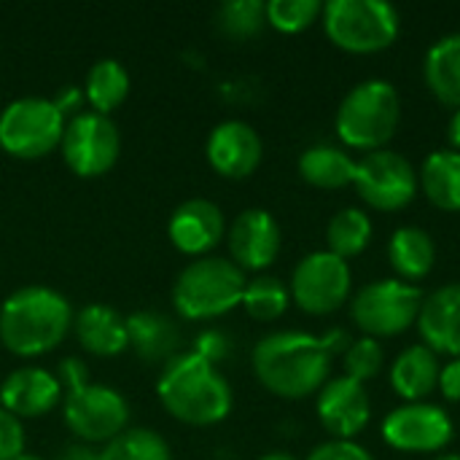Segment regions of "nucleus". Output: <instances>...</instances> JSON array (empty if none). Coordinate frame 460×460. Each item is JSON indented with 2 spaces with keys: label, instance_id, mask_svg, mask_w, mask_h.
Listing matches in <instances>:
<instances>
[{
  "label": "nucleus",
  "instance_id": "1",
  "mask_svg": "<svg viewBox=\"0 0 460 460\" xmlns=\"http://www.w3.org/2000/svg\"><path fill=\"white\" fill-rule=\"evenodd\" d=\"M350 345L345 332L313 337L305 332H275L253 348V372L259 383L283 399H305L329 383L332 358Z\"/></svg>",
  "mask_w": 460,
  "mask_h": 460
},
{
  "label": "nucleus",
  "instance_id": "2",
  "mask_svg": "<svg viewBox=\"0 0 460 460\" xmlns=\"http://www.w3.org/2000/svg\"><path fill=\"white\" fill-rule=\"evenodd\" d=\"M156 394L162 407L189 426H213L232 412V388L226 377L197 353H178L167 361Z\"/></svg>",
  "mask_w": 460,
  "mask_h": 460
},
{
  "label": "nucleus",
  "instance_id": "3",
  "mask_svg": "<svg viewBox=\"0 0 460 460\" xmlns=\"http://www.w3.org/2000/svg\"><path fill=\"white\" fill-rule=\"evenodd\" d=\"M73 326L67 299L46 286H24L0 307V342L13 356H43L54 350Z\"/></svg>",
  "mask_w": 460,
  "mask_h": 460
},
{
  "label": "nucleus",
  "instance_id": "4",
  "mask_svg": "<svg viewBox=\"0 0 460 460\" xmlns=\"http://www.w3.org/2000/svg\"><path fill=\"white\" fill-rule=\"evenodd\" d=\"M402 121V100L391 81L369 78L353 86L337 111V135L348 148L383 151Z\"/></svg>",
  "mask_w": 460,
  "mask_h": 460
},
{
  "label": "nucleus",
  "instance_id": "5",
  "mask_svg": "<svg viewBox=\"0 0 460 460\" xmlns=\"http://www.w3.org/2000/svg\"><path fill=\"white\" fill-rule=\"evenodd\" d=\"M245 272L221 256H202L183 267L172 286V305L186 321H210L243 305Z\"/></svg>",
  "mask_w": 460,
  "mask_h": 460
},
{
  "label": "nucleus",
  "instance_id": "6",
  "mask_svg": "<svg viewBox=\"0 0 460 460\" xmlns=\"http://www.w3.org/2000/svg\"><path fill=\"white\" fill-rule=\"evenodd\" d=\"M329 40L350 54H375L399 38V11L385 0H329L323 5Z\"/></svg>",
  "mask_w": 460,
  "mask_h": 460
},
{
  "label": "nucleus",
  "instance_id": "7",
  "mask_svg": "<svg viewBox=\"0 0 460 460\" xmlns=\"http://www.w3.org/2000/svg\"><path fill=\"white\" fill-rule=\"evenodd\" d=\"M65 135V116L46 97H22L0 113V148L16 159L51 154Z\"/></svg>",
  "mask_w": 460,
  "mask_h": 460
},
{
  "label": "nucleus",
  "instance_id": "8",
  "mask_svg": "<svg viewBox=\"0 0 460 460\" xmlns=\"http://www.w3.org/2000/svg\"><path fill=\"white\" fill-rule=\"evenodd\" d=\"M423 291L404 280H377L364 286L350 302L356 326L372 337H396L418 323L423 307Z\"/></svg>",
  "mask_w": 460,
  "mask_h": 460
},
{
  "label": "nucleus",
  "instance_id": "9",
  "mask_svg": "<svg viewBox=\"0 0 460 460\" xmlns=\"http://www.w3.org/2000/svg\"><path fill=\"white\" fill-rule=\"evenodd\" d=\"M65 423L84 445H108L127 431L129 407L119 391L86 383L65 394Z\"/></svg>",
  "mask_w": 460,
  "mask_h": 460
},
{
  "label": "nucleus",
  "instance_id": "10",
  "mask_svg": "<svg viewBox=\"0 0 460 460\" xmlns=\"http://www.w3.org/2000/svg\"><path fill=\"white\" fill-rule=\"evenodd\" d=\"M59 148H62L65 164L75 175L97 178L116 164L121 137H119L116 124L108 116L94 113V111H84V113H75L65 124V135H62Z\"/></svg>",
  "mask_w": 460,
  "mask_h": 460
},
{
  "label": "nucleus",
  "instance_id": "11",
  "mask_svg": "<svg viewBox=\"0 0 460 460\" xmlns=\"http://www.w3.org/2000/svg\"><path fill=\"white\" fill-rule=\"evenodd\" d=\"M361 199L383 213L407 208L418 194V170L396 151H372L356 162L353 178Z\"/></svg>",
  "mask_w": 460,
  "mask_h": 460
},
{
  "label": "nucleus",
  "instance_id": "12",
  "mask_svg": "<svg viewBox=\"0 0 460 460\" xmlns=\"http://www.w3.org/2000/svg\"><path fill=\"white\" fill-rule=\"evenodd\" d=\"M350 286L353 278L348 261L329 251H315L296 264L291 278V296L305 313L329 315L348 302Z\"/></svg>",
  "mask_w": 460,
  "mask_h": 460
},
{
  "label": "nucleus",
  "instance_id": "13",
  "mask_svg": "<svg viewBox=\"0 0 460 460\" xmlns=\"http://www.w3.org/2000/svg\"><path fill=\"white\" fill-rule=\"evenodd\" d=\"M383 439L399 453H439L453 439V420L437 404H404L385 415Z\"/></svg>",
  "mask_w": 460,
  "mask_h": 460
},
{
  "label": "nucleus",
  "instance_id": "14",
  "mask_svg": "<svg viewBox=\"0 0 460 460\" xmlns=\"http://www.w3.org/2000/svg\"><path fill=\"white\" fill-rule=\"evenodd\" d=\"M318 420L334 439L358 437L372 420V404L364 383L350 377H334L318 391Z\"/></svg>",
  "mask_w": 460,
  "mask_h": 460
},
{
  "label": "nucleus",
  "instance_id": "15",
  "mask_svg": "<svg viewBox=\"0 0 460 460\" xmlns=\"http://www.w3.org/2000/svg\"><path fill=\"white\" fill-rule=\"evenodd\" d=\"M229 253L232 261L245 270H267L280 253V226L278 221L259 208L243 210L229 229Z\"/></svg>",
  "mask_w": 460,
  "mask_h": 460
},
{
  "label": "nucleus",
  "instance_id": "16",
  "mask_svg": "<svg viewBox=\"0 0 460 460\" xmlns=\"http://www.w3.org/2000/svg\"><path fill=\"white\" fill-rule=\"evenodd\" d=\"M210 167L224 178H248L261 162V137L245 121H221L205 146Z\"/></svg>",
  "mask_w": 460,
  "mask_h": 460
},
{
  "label": "nucleus",
  "instance_id": "17",
  "mask_svg": "<svg viewBox=\"0 0 460 460\" xmlns=\"http://www.w3.org/2000/svg\"><path fill=\"white\" fill-rule=\"evenodd\" d=\"M172 245L186 256H208L224 237V213L210 199H186L167 224Z\"/></svg>",
  "mask_w": 460,
  "mask_h": 460
},
{
  "label": "nucleus",
  "instance_id": "18",
  "mask_svg": "<svg viewBox=\"0 0 460 460\" xmlns=\"http://www.w3.org/2000/svg\"><path fill=\"white\" fill-rule=\"evenodd\" d=\"M62 402L57 375L40 367H22L11 372L0 388V407L13 418H40Z\"/></svg>",
  "mask_w": 460,
  "mask_h": 460
},
{
  "label": "nucleus",
  "instance_id": "19",
  "mask_svg": "<svg viewBox=\"0 0 460 460\" xmlns=\"http://www.w3.org/2000/svg\"><path fill=\"white\" fill-rule=\"evenodd\" d=\"M418 329L426 348L460 358V283L442 286L423 299Z\"/></svg>",
  "mask_w": 460,
  "mask_h": 460
},
{
  "label": "nucleus",
  "instance_id": "20",
  "mask_svg": "<svg viewBox=\"0 0 460 460\" xmlns=\"http://www.w3.org/2000/svg\"><path fill=\"white\" fill-rule=\"evenodd\" d=\"M129 345L146 364H167L178 356L181 332L170 315L156 310H140L127 318Z\"/></svg>",
  "mask_w": 460,
  "mask_h": 460
},
{
  "label": "nucleus",
  "instance_id": "21",
  "mask_svg": "<svg viewBox=\"0 0 460 460\" xmlns=\"http://www.w3.org/2000/svg\"><path fill=\"white\" fill-rule=\"evenodd\" d=\"M75 337L81 348L92 356H119L129 348L127 334V318H121L116 310L105 305H89L75 318Z\"/></svg>",
  "mask_w": 460,
  "mask_h": 460
},
{
  "label": "nucleus",
  "instance_id": "22",
  "mask_svg": "<svg viewBox=\"0 0 460 460\" xmlns=\"http://www.w3.org/2000/svg\"><path fill=\"white\" fill-rule=\"evenodd\" d=\"M439 358L431 348L426 345H412L399 353V358L391 367V385L396 396H402L407 404L423 402L429 394L437 391L439 385Z\"/></svg>",
  "mask_w": 460,
  "mask_h": 460
},
{
  "label": "nucleus",
  "instance_id": "23",
  "mask_svg": "<svg viewBox=\"0 0 460 460\" xmlns=\"http://www.w3.org/2000/svg\"><path fill=\"white\" fill-rule=\"evenodd\" d=\"M388 259L391 267L396 270V275L404 283L423 280L437 261V245L431 240V234L420 226H402L394 232L391 243H388Z\"/></svg>",
  "mask_w": 460,
  "mask_h": 460
},
{
  "label": "nucleus",
  "instance_id": "24",
  "mask_svg": "<svg viewBox=\"0 0 460 460\" xmlns=\"http://www.w3.org/2000/svg\"><path fill=\"white\" fill-rule=\"evenodd\" d=\"M420 189L429 197L431 205L447 213H460V154L447 151H434L426 156L420 167Z\"/></svg>",
  "mask_w": 460,
  "mask_h": 460
},
{
  "label": "nucleus",
  "instance_id": "25",
  "mask_svg": "<svg viewBox=\"0 0 460 460\" xmlns=\"http://www.w3.org/2000/svg\"><path fill=\"white\" fill-rule=\"evenodd\" d=\"M426 84L437 100L460 108V32L439 38L426 54Z\"/></svg>",
  "mask_w": 460,
  "mask_h": 460
},
{
  "label": "nucleus",
  "instance_id": "26",
  "mask_svg": "<svg viewBox=\"0 0 460 460\" xmlns=\"http://www.w3.org/2000/svg\"><path fill=\"white\" fill-rule=\"evenodd\" d=\"M299 175L315 189H345L356 178V162L348 151L318 143L299 156Z\"/></svg>",
  "mask_w": 460,
  "mask_h": 460
},
{
  "label": "nucleus",
  "instance_id": "27",
  "mask_svg": "<svg viewBox=\"0 0 460 460\" xmlns=\"http://www.w3.org/2000/svg\"><path fill=\"white\" fill-rule=\"evenodd\" d=\"M129 94V73L124 70L121 62L116 59H100L92 65L86 75V89L84 97L94 108V113L108 116L113 108H119Z\"/></svg>",
  "mask_w": 460,
  "mask_h": 460
},
{
  "label": "nucleus",
  "instance_id": "28",
  "mask_svg": "<svg viewBox=\"0 0 460 460\" xmlns=\"http://www.w3.org/2000/svg\"><path fill=\"white\" fill-rule=\"evenodd\" d=\"M369 240H372V218L358 208H345L329 221V229H326L329 253L345 261L364 253Z\"/></svg>",
  "mask_w": 460,
  "mask_h": 460
},
{
  "label": "nucleus",
  "instance_id": "29",
  "mask_svg": "<svg viewBox=\"0 0 460 460\" xmlns=\"http://www.w3.org/2000/svg\"><path fill=\"white\" fill-rule=\"evenodd\" d=\"M291 302V291L272 275H259L245 283L243 307L256 321H278Z\"/></svg>",
  "mask_w": 460,
  "mask_h": 460
},
{
  "label": "nucleus",
  "instance_id": "30",
  "mask_svg": "<svg viewBox=\"0 0 460 460\" xmlns=\"http://www.w3.org/2000/svg\"><path fill=\"white\" fill-rule=\"evenodd\" d=\"M100 460H172V456L156 431L127 429L100 450Z\"/></svg>",
  "mask_w": 460,
  "mask_h": 460
},
{
  "label": "nucleus",
  "instance_id": "31",
  "mask_svg": "<svg viewBox=\"0 0 460 460\" xmlns=\"http://www.w3.org/2000/svg\"><path fill=\"white\" fill-rule=\"evenodd\" d=\"M216 24L234 40L253 38L267 24V3L261 0H229L218 8Z\"/></svg>",
  "mask_w": 460,
  "mask_h": 460
},
{
  "label": "nucleus",
  "instance_id": "32",
  "mask_svg": "<svg viewBox=\"0 0 460 460\" xmlns=\"http://www.w3.org/2000/svg\"><path fill=\"white\" fill-rule=\"evenodd\" d=\"M323 13V5L318 0H270L267 3V22L280 32H302L307 30L318 16Z\"/></svg>",
  "mask_w": 460,
  "mask_h": 460
},
{
  "label": "nucleus",
  "instance_id": "33",
  "mask_svg": "<svg viewBox=\"0 0 460 460\" xmlns=\"http://www.w3.org/2000/svg\"><path fill=\"white\" fill-rule=\"evenodd\" d=\"M342 364H345V377L367 383V380L377 377L383 369V348L372 337L350 340L348 350L342 353Z\"/></svg>",
  "mask_w": 460,
  "mask_h": 460
},
{
  "label": "nucleus",
  "instance_id": "34",
  "mask_svg": "<svg viewBox=\"0 0 460 460\" xmlns=\"http://www.w3.org/2000/svg\"><path fill=\"white\" fill-rule=\"evenodd\" d=\"M24 453L22 420L0 407V460H16Z\"/></svg>",
  "mask_w": 460,
  "mask_h": 460
},
{
  "label": "nucleus",
  "instance_id": "35",
  "mask_svg": "<svg viewBox=\"0 0 460 460\" xmlns=\"http://www.w3.org/2000/svg\"><path fill=\"white\" fill-rule=\"evenodd\" d=\"M307 460H375L361 445L348 442V439H332L321 447H315Z\"/></svg>",
  "mask_w": 460,
  "mask_h": 460
},
{
  "label": "nucleus",
  "instance_id": "36",
  "mask_svg": "<svg viewBox=\"0 0 460 460\" xmlns=\"http://www.w3.org/2000/svg\"><path fill=\"white\" fill-rule=\"evenodd\" d=\"M191 353H197L199 358H205L208 364H218L226 353H229V340L221 334V332H205V334H199L197 337V348L191 350Z\"/></svg>",
  "mask_w": 460,
  "mask_h": 460
},
{
  "label": "nucleus",
  "instance_id": "37",
  "mask_svg": "<svg viewBox=\"0 0 460 460\" xmlns=\"http://www.w3.org/2000/svg\"><path fill=\"white\" fill-rule=\"evenodd\" d=\"M57 380H59V385H62V388L75 391V388H81V385H86V383H89V375H86V367H84L78 358H65V361L59 364V375H57Z\"/></svg>",
  "mask_w": 460,
  "mask_h": 460
},
{
  "label": "nucleus",
  "instance_id": "38",
  "mask_svg": "<svg viewBox=\"0 0 460 460\" xmlns=\"http://www.w3.org/2000/svg\"><path fill=\"white\" fill-rule=\"evenodd\" d=\"M442 396L447 402H460V358H453L442 372H439V385Z\"/></svg>",
  "mask_w": 460,
  "mask_h": 460
},
{
  "label": "nucleus",
  "instance_id": "39",
  "mask_svg": "<svg viewBox=\"0 0 460 460\" xmlns=\"http://www.w3.org/2000/svg\"><path fill=\"white\" fill-rule=\"evenodd\" d=\"M81 100H84V92H81V89H75V86H67V89L54 100V105H57V108H59V113L65 116V113L78 111V108H81Z\"/></svg>",
  "mask_w": 460,
  "mask_h": 460
},
{
  "label": "nucleus",
  "instance_id": "40",
  "mask_svg": "<svg viewBox=\"0 0 460 460\" xmlns=\"http://www.w3.org/2000/svg\"><path fill=\"white\" fill-rule=\"evenodd\" d=\"M57 460H100V450H92L89 445L78 442V445H70L59 453Z\"/></svg>",
  "mask_w": 460,
  "mask_h": 460
},
{
  "label": "nucleus",
  "instance_id": "41",
  "mask_svg": "<svg viewBox=\"0 0 460 460\" xmlns=\"http://www.w3.org/2000/svg\"><path fill=\"white\" fill-rule=\"evenodd\" d=\"M447 137H450V146H453V151H458L460 154V108L456 111V113H453V119H450Z\"/></svg>",
  "mask_w": 460,
  "mask_h": 460
},
{
  "label": "nucleus",
  "instance_id": "42",
  "mask_svg": "<svg viewBox=\"0 0 460 460\" xmlns=\"http://www.w3.org/2000/svg\"><path fill=\"white\" fill-rule=\"evenodd\" d=\"M259 460H296L294 456H288V453H267L264 458Z\"/></svg>",
  "mask_w": 460,
  "mask_h": 460
},
{
  "label": "nucleus",
  "instance_id": "43",
  "mask_svg": "<svg viewBox=\"0 0 460 460\" xmlns=\"http://www.w3.org/2000/svg\"><path fill=\"white\" fill-rule=\"evenodd\" d=\"M16 460H43L40 456H30V453H22Z\"/></svg>",
  "mask_w": 460,
  "mask_h": 460
},
{
  "label": "nucleus",
  "instance_id": "44",
  "mask_svg": "<svg viewBox=\"0 0 460 460\" xmlns=\"http://www.w3.org/2000/svg\"><path fill=\"white\" fill-rule=\"evenodd\" d=\"M437 460H460V456H439Z\"/></svg>",
  "mask_w": 460,
  "mask_h": 460
}]
</instances>
